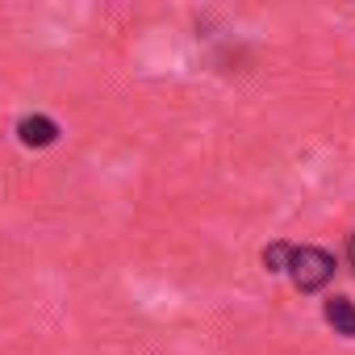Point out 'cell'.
<instances>
[{"label": "cell", "instance_id": "6da1fadb", "mask_svg": "<svg viewBox=\"0 0 355 355\" xmlns=\"http://www.w3.org/2000/svg\"><path fill=\"white\" fill-rule=\"evenodd\" d=\"M280 272H288L301 293H318V288H326V280L334 276V255L322 251V247H293V243H284V263H280Z\"/></svg>", "mask_w": 355, "mask_h": 355}, {"label": "cell", "instance_id": "7a4b0ae2", "mask_svg": "<svg viewBox=\"0 0 355 355\" xmlns=\"http://www.w3.org/2000/svg\"><path fill=\"white\" fill-rule=\"evenodd\" d=\"M322 313H326V322L334 326V334L355 338V301H351V297H326Z\"/></svg>", "mask_w": 355, "mask_h": 355}, {"label": "cell", "instance_id": "3957f363", "mask_svg": "<svg viewBox=\"0 0 355 355\" xmlns=\"http://www.w3.org/2000/svg\"><path fill=\"white\" fill-rule=\"evenodd\" d=\"M21 138H26V142H38V146H46V142H55V125H51L46 117H38V121H26V125H21Z\"/></svg>", "mask_w": 355, "mask_h": 355}, {"label": "cell", "instance_id": "277c9868", "mask_svg": "<svg viewBox=\"0 0 355 355\" xmlns=\"http://www.w3.org/2000/svg\"><path fill=\"white\" fill-rule=\"evenodd\" d=\"M347 263H351V272H355V234L347 239Z\"/></svg>", "mask_w": 355, "mask_h": 355}]
</instances>
